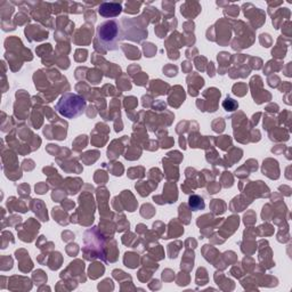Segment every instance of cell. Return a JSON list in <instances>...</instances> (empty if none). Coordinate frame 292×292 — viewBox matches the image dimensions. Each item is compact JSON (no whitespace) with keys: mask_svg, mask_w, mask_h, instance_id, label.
Instances as JSON below:
<instances>
[{"mask_svg":"<svg viewBox=\"0 0 292 292\" xmlns=\"http://www.w3.org/2000/svg\"><path fill=\"white\" fill-rule=\"evenodd\" d=\"M121 39H122V31L118 20H107L97 26L96 40L104 51H116L119 48Z\"/></svg>","mask_w":292,"mask_h":292,"instance_id":"cell-1","label":"cell"},{"mask_svg":"<svg viewBox=\"0 0 292 292\" xmlns=\"http://www.w3.org/2000/svg\"><path fill=\"white\" fill-rule=\"evenodd\" d=\"M86 106V101L78 94L66 93L56 103L55 110L66 119H74L84 113Z\"/></svg>","mask_w":292,"mask_h":292,"instance_id":"cell-2","label":"cell"},{"mask_svg":"<svg viewBox=\"0 0 292 292\" xmlns=\"http://www.w3.org/2000/svg\"><path fill=\"white\" fill-rule=\"evenodd\" d=\"M121 12H122V6L119 3H103L98 7V14L110 20L119 16Z\"/></svg>","mask_w":292,"mask_h":292,"instance_id":"cell-3","label":"cell"},{"mask_svg":"<svg viewBox=\"0 0 292 292\" xmlns=\"http://www.w3.org/2000/svg\"><path fill=\"white\" fill-rule=\"evenodd\" d=\"M188 205H190V208L194 211L197 210H201L204 208V201L202 197H200L199 195H192L190 197V201H188Z\"/></svg>","mask_w":292,"mask_h":292,"instance_id":"cell-4","label":"cell"},{"mask_svg":"<svg viewBox=\"0 0 292 292\" xmlns=\"http://www.w3.org/2000/svg\"><path fill=\"white\" fill-rule=\"evenodd\" d=\"M223 106L226 111H234L236 109L237 104L232 100V98H227V100L223 103Z\"/></svg>","mask_w":292,"mask_h":292,"instance_id":"cell-5","label":"cell"}]
</instances>
